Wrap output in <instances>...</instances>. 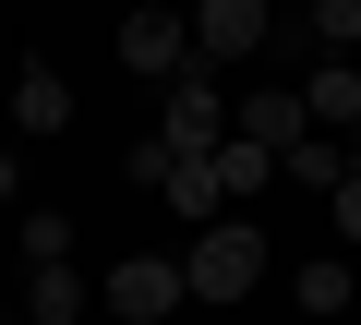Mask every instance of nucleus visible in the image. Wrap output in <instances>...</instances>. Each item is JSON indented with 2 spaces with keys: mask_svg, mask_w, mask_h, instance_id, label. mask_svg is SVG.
Wrapping results in <instances>:
<instances>
[{
  "mask_svg": "<svg viewBox=\"0 0 361 325\" xmlns=\"http://www.w3.org/2000/svg\"><path fill=\"white\" fill-rule=\"evenodd\" d=\"M349 169H361V121H349Z\"/></svg>",
  "mask_w": 361,
  "mask_h": 325,
  "instance_id": "obj_18",
  "label": "nucleus"
},
{
  "mask_svg": "<svg viewBox=\"0 0 361 325\" xmlns=\"http://www.w3.org/2000/svg\"><path fill=\"white\" fill-rule=\"evenodd\" d=\"M325 217H337V241H361V169H349L337 193H325Z\"/></svg>",
  "mask_w": 361,
  "mask_h": 325,
  "instance_id": "obj_16",
  "label": "nucleus"
},
{
  "mask_svg": "<svg viewBox=\"0 0 361 325\" xmlns=\"http://www.w3.org/2000/svg\"><path fill=\"white\" fill-rule=\"evenodd\" d=\"M180 289H193V301H253V289H265V229H241V217L193 229V253H180Z\"/></svg>",
  "mask_w": 361,
  "mask_h": 325,
  "instance_id": "obj_1",
  "label": "nucleus"
},
{
  "mask_svg": "<svg viewBox=\"0 0 361 325\" xmlns=\"http://www.w3.org/2000/svg\"><path fill=\"white\" fill-rule=\"evenodd\" d=\"M265 181H277V157H265V145H241V133H229V145H217V193H265Z\"/></svg>",
  "mask_w": 361,
  "mask_h": 325,
  "instance_id": "obj_14",
  "label": "nucleus"
},
{
  "mask_svg": "<svg viewBox=\"0 0 361 325\" xmlns=\"http://www.w3.org/2000/svg\"><path fill=\"white\" fill-rule=\"evenodd\" d=\"M265 49H277L265 0H193V61H265Z\"/></svg>",
  "mask_w": 361,
  "mask_h": 325,
  "instance_id": "obj_4",
  "label": "nucleus"
},
{
  "mask_svg": "<svg viewBox=\"0 0 361 325\" xmlns=\"http://www.w3.org/2000/svg\"><path fill=\"white\" fill-rule=\"evenodd\" d=\"M25 265H73V217L61 205H25Z\"/></svg>",
  "mask_w": 361,
  "mask_h": 325,
  "instance_id": "obj_15",
  "label": "nucleus"
},
{
  "mask_svg": "<svg viewBox=\"0 0 361 325\" xmlns=\"http://www.w3.org/2000/svg\"><path fill=\"white\" fill-rule=\"evenodd\" d=\"M277 169H289V181H313V193H337V181H349V145H337V133H301Z\"/></svg>",
  "mask_w": 361,
  "mask_h": 325,
  "instance_id": "obj_12",
  "label": "nucleus"
},
{
  "mask_svg": "<svg viewBox=\"0 0 361 325\" xmlns=\"http://www.w3.org/2000/svg\"><path fill=\"white\" fill-rule=\"evenodd\" d=\"M301 25H313V49H325V61H361V0H313Z\"/></svg>",
  "mask_w": 361,
  "mask_h": 325,
  "instance_id": "obj_13",
  "label": "nucleus"
},
{
  "mask_svg": "<svg viewBox=\"0 0 361 325\" xmlns=\"http://www.w3.org/2000/svg\"><path fill=\"white\" fill-rule=\"evenodd\" d=\"M73 313H85V277L73 265H37L25 277V325H73Z\"/></svg>",
  "mask_w": 361,
  "mask_h": 325,
  "instance_id": "obj_11",
  "label": "nucleus"
},
{
  "mask_svg": "<svg viewBox=\"0 0 361 325\" xmlns=\"http://www.w3.org/2000/svg\"><path fill=\"white\" fill-rule=\"evenodd\" d=\"M13 193H25V157H13V145H0V205H13Z\"/></svg>",
  "mask_w": 361,
  "mask_h": 325,
  "instance_id": "obj_17",
  "label": "nucleus"
},
{
  "mask_svg": "<svg viewBox=\"0 0 361 325\" xmlns=\"http://www.w3.org/2000/svg\"><path fill=\"white\" fill-rule=\"evenodd\" d=\"M301 133H313V109H301L289 85H253V97H241V145H265V157H289Z\"/></svg>",
  "mask_w": 361,
  "mask_h": 325,
  "instance_id": "obj_7",
  "label": "nucleus"
},
{
  "mask_svg": "<svg viewBox=\"0 0 361 325\" xmlns=\"http://www.w3.org/2000/svg\"><path fill=\"white\" fill-rule=\"evenodd\" d=\"M289 301H301V313H313V325H337V313H349V301H361V277H349V253H313V265H301V277H289Z\"/></svg>",
  "mask_w": 361,
  "mask_h": 325,
  "instance_id": "obj_9",
  "label": "nucleus"
},
{
  "mask_svg": "<svg viewBox=\"0 0 361 325\" xmlns=\"http://www.w3.org/2000/svg\"><path fill=\"white\" fill-rule=\"evenodd\" d=\"M13 133H73V85H61L49 61H25V73H13Z\"/></svg>",
  "mask_w": 361,
  "mask_h": 325,
  "instance_id": "obj_8",
  "label": "nucleus"
},
{
  "mask_svg": "<svg viewBox=\"0 0 361 325\" xmlns=\"http://www.w3.org/2000/svg\"><path fill=\"white\" fill-rule=\"evenodd\" d=\"M180 301H193V289H180V253H133V265H109V313H121V325H169Z\"/></svg>",
  "mask_w": 361,
  "mask_h": 325,
  "instance_id": "obj_5",
  "label": "nucleus"
},
{
  "mask_svg": "<svg viewBox=\"0 0 361 325\" xmlns=\"http://www.w3.org/2000/svg\"><path fill=\"white\" fill-rule=\"evenodd\" d=\"M133 181H145V193H169V217H180V229H217V205H229V193H217V157H169L157 133L133 145Z\"/></svg>",
  "mask_w": 361,
  "mask_h": 325,
  "instance_id": "obj_2",
  "label": "nucleus"
},
{
  "mask_svg": "<svg viewBox=\"0 0 361 325\" xmlns=\"http://www.w3.org/2000/svg\"><path fill=\"white\" fill-rule=\"evenodd\" d=\"M157 145H169V157H217V145H229V97H217L205 73H180V85H169V133H157Z\"/></svg>",
  "mask_w": 361,
  "mask_h": 325,
  "instance_id": "obj_6",
  "label": "nucleus"
},
{
  "mask_svg": "<svg viewBox=\"0 0 361 325\" xmlns=\"http://www.w3.org/2000/svg\"><path fill=\"white\" fill-rule=\"evenodd\" d=\"M121 61H133V73H169V85L205 73V61H193V13H180V0H133V13H121Z\"/></svg>",
  "mask_w": 361,
  "mask_h": 325,
  "instance_id": "obj_3",
  "label": "nucleus"
},
{
  "mask_svg": "<svg viewBox=\"0 0 361 325\" xmlns=\"http://www.w3.org/2000/svg\"><path fill=\"white\" fill-rule=\"evenodd\" d=\"M301 109H313V133H337V145H349V121H361V61H325V73L301 85Z\"/></svg>",
  "mask_w": 361,
  "mask_h": 325,
  "instance_id": "obj_10",
  "label": "nucleus"
}]
</instances>
